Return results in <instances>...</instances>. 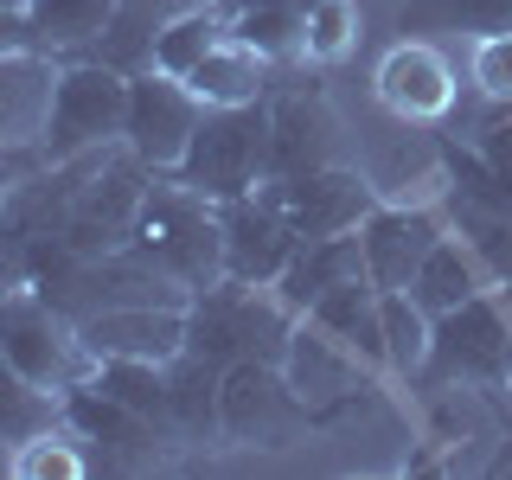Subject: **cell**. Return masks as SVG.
<instances>
[{"mask_svg": "<svg viewBox=\"0 0 512 480\" xmlns=\"http://www.w3.org/2000/svg\"><path fill=\"white\" fill-rule=\"evenodd\" d=\"M288 333H295V308L263 282H231L186 301V352H205V359L231 365V359H276L288 352Z\"/></svg>", "mask_w": 512, "mask_h": 480, "instance_id": "1", "label": "cell"}, {"mask_svg": "<svg viewBox=\"0 0 512 480\" xmlns=\"http://www.w3.org/2000/svg\"><path fill=\"white\" fill-rule=\"evenodd\" d=\"M135 250H148L160 269H167L180 288L205 295V288L224 282V231H218V205L192 186H148L135 218Z\"/></svg>", "mask_w": 512, "mask_h": 480, "instance_id": "2", "label": "cell"}, {"mask_svg": "<svg viewBox=\"0 0 512 480\" xmlns=\"http://www.w3.org/2000/svg\"><path fill=\"white\" fill-rule=\"evenodd\" d=\"M173 180L205 192L212 205L244 199L269 180V109L263 103H237V109H205L192 128V148L173 167Z\"/></svg>", "mask_w": 512, "mask_h": 480, "instance_id": "3", "label": "cell"}, {"mask_svg": "<svg viewBox=\"0 0 512 480\" xmlns=\"http://www.w3.org/2000/svg\"><path fill=\"white\" fill-rule=\"evenodd\" d=\"M128 128V71L103 58H77L58 71L52 122H45V160H77L90 148H109Z\"/></svg>", "mask_w": 512, "mask_h": 480, "instance_id": "4", "label": "cell"}, {"mask_svg": "<svg viewBox=\"0 0 512 480\" xmlns=\"http://www.w3.org/2000/svg\"><path fill=\"white\" fill-rule=\"evenodd\" d=\"M0 352L13 365L45 384V391H71V384H90V359L96 352L84 346L77 320H64L45 295H0Z\"/></svg>", "mask_w": 512, "mask_h": 480, "instance_id": "5", "label": "cell"}, {"mask_svg": "<svg viewBox=\"0 0 512 480\" xmlns=\"http://www.w3.org/2000/svg\"><path fill=\"white\" fill-rule=\"evenodd\" d=\"M218 231H224V276L231 282L276 288V276L301 250V231H295V218H288L276 180H263L256 192H244V199H224L218 205Z\"/></svg>", "mask_w": 512, "mask_h": 480, "instance_id": "6", "label": "cell"}, {"mask_svg": "<svg viewBox=\"0 0 512 480\" xmlns=\"http://www.w3.org/2000/svg\"><path fill=\"white\" fill-rule=\"evenodd\" d=\"M442 384H506L512 372V320L500 301L474 295L461 308L436 314V333H429V365Z\"/></svg>", "mask_w": 512, "mask_h": 480, "instance_id": "7", "label": "cell"}, {"mask_svg": "<svg viewBox=\"0 0 512 480\" xmlns=\"http://www.w3.org/2000/svg\"><path fill=\"white\" fill-rule=\"evenodd\" d=\"M224 436L231 442H288L314 423V410L301 404V391L288 384L276 359H231L224 365Z\"/></svg>", "mask_w": 512, "mask_h": 480, "instance_id": "8", "label": "cell"}, {"mask_svg": "<svg viewBox=\"0 0 512 480\" xmlns=\"http://www.w3.org/2000/svg\"><path fill=\"white\" fill-rule=\"evenodd\" d=\"M199 116H205V103L192 96L186 77H167V71H135L128 77V128H122V141L148 160L154 173H173L186 160Z\"/></svg>", "mask_w": 512, "mask_h": 480, "instance_id": "9", "label": "cell"}, {"mask_svg": "<svg viewBox=\"0 0 512 480\" xmlns=\"http://www.w3.org/2000/svg\"><path fill=\"white\" fill-rule=\"evenodd\" d=\"M282 372H288V384L301 391V404H308L314 416L340 410V404H359V397L372 391V365H365L352 346H340L327 327H314V320L288 333Z\"/></svg>", "mask_w": 512, "mask_h": 480, "instance_id": "10", "label": "cell"}, {"mask_svg": "<svg viewBox=\"0 0 512 480\" xmlns=\"http://www.w3.org/2000/svg\"><path fill=\"white\" fill-rule=\"evenodd\" d=\"M84 346L96 359H180L186 352V308H167V301H135V308H103L90 314L84 327Z\"/></svg>", "mask_w": 512, "mask_h": 480, "instance_id": "11", "label": "cell"}, {"mask_svg": "<svg viewBox=\"0 0 512 480\" xmlns=\"http://www.w3.org/2000/svg\"><path fill=\"white\" fill-rule=\"evenodd\" d=\"M442 244V224L416 205H372L359 218V250H365V276L378 288H410V276L423 269V256Z\"/></svg>", "mask_w": 512, "mask_h": 480, "instance_id": "12", "label": "cell"}, {"mask_svg": "<svg viewBox=\"0 0 512 480\" xmlns=\"http://www.w3.org/2000/svg\"><path fill=\"white\" fill-rule=\"evenodd\" d=\"M288 218H295L301 244H314V237H340V231H359V218L372 212V186L359 180V173L346 167H314V173H295V180H276Z\"/></svg>", "mask_w": 512, "mask_h": 480, "instance_id": "13", "label": "cell"}, {"mask_svg": "<svg viewBox=\"0 0 512 480\" xmlns=\"http://www.w3.org/2000/svg\"><path fill=\"white\" fill-rule=\"evenodd\" d=\"M52 90L58 64L52 52H0V141L7 148H39L45 154V122H52Z\"/></svg>", "mask_w": 512, "mask_h": 480, "instance_id": "14", "label": "cell"}, {"mask_svg": "<svg viewBox=\"0 0 512 480\" xmlns=\"http://www.w3.org/2000/svg\"><path fill=\"white\" fill-rule=\"evenodd\" d=\"M378 96H384V109H397L404 122H429V116H448L455 77H448L436 45L404 39V45H391L384 64H378Z\"/></svg>", "mask_w": 512, "mask_h": 480, "instance_id": "15", "label": "cell"}, {"mask_svg": "<svg viewBox=\"0 0 512 480\" xmlns=\"http://www.w3.org/2000/svg\"><path fill=\"white\" fill-rule=\"evenodd\" d=\"M384 288L372 276H346V282H333L327 295L308 308L314 327H327L340 346H352L365 365H391V352H384Z\"/></svg>", "mask_w": 512, "mask_h": 480, "instance_id": "16", "label": "cell"}, {"mask_svg": "<svg viewBox=\"0 0 512 480\" xmlns=\"http://www.w3.org/2000/svg\"><path fill=\"white\" fill-rule=\"evenodd\" d=\"M192 96H199L205 109H237V103H263V84H269V58L244 45L237 32H224V39L192 64Z\"/></svg>", "mask_w": 512, "mask_h": 480, "instance_id": "17", "label": "cell"}, {"mask_svg": "<svg viewBox=\"0 0 512 480\" xmlns=\"http://www.w3.org/2000/svg\"><path fill=\"white\" fill-rule=\"evenodd\" d=\"M327 141H333V116L308 96H288L269 109V180H295V173L327 167Z\"/></svg>", "mask_w": 512, "mask_h": 480, "instance_id": "18", "label": "cell"}, {"mask_svg": "<svg viewBox=\"0 0 512 480\" xmlns=\"http://www.w3.org/2000/svg\"><path fill=\"white\" fill-rule=\"evenodd\" d=\"M346 276H365V250H359V231H340V237H314V244L295 250V263L276 276V295L288 301L295 314H308L333 282Z\"/></svg>", "mask_w": 512, "mask_h": 480, "instance_id": "19", "label": "cell"}, {"mask_svg": "<svg viewBox=\"0 0 512 480\" xmlns=\"http://www.w3.org/2000/svg\"><path fill=\"white\" fill-rule=\"evenodd\" d=\"M218 397H224V365L218 359H205V352L167 359V423L173 429H186V436H224Z\"/></svg>", "mask_w": 512, "mask_h": 480, "instance_id": "20", "label": "cell"}, {"mask_svg": "<svg viewBox=\"0 0 512 480\" xmlns=\"http://www.w3.org/2000/svg\"><path fill=\"white\" fill-rule=\"evenodd\" d=\"M180 13V0H116V20L103 26V39L90 45V58H103V64H116V71H148L154 64V39H160V26Z\"/></svg>", "mask_w": 512, "mask_h": 480, "instance_id": "21", "label": "cell"}, {"mask_svg": "<svg viewBox=\"0 0 512 480\" xmlns=\"http://www.w3.org/2000/svg\"><path fill=\"white\" fill-rule=\"evenodd\" d=\"M109 20H116V0H26V26L39 52H90Z\"/></svg>", "mask_w": 512, "mask_h": 480, "instance_id": "22", "label": "cell"}, {"mask_svg": "<svg viewBox=\"0 0 512 480\" xmlns=\"http://www.w3.org/2000/svg\"><path fill=\"white\" fill-rule=\"evenodd\" d=\"M224 32H231V13H218V7H205V0H192V7H180L167 26H160V39H154V64H148V71L192 77V64L212 52Z\"/></svg>", "mask_w": 512, "mask_h": 480, "instance_id": "23", "label": "cell"}, {"mask_svg": "<svg viewBox=\"0 0 512 480\" xmlns=\"http://www.w3.org/2000/svg\"><path fill=\"white\" fill-rule=\"evenodd\" d=\"M410 295H416V308H423L429 320L448 314V308H461V301H474V295H480V269H474V256L461 250L455 237H442V244L423 256V269L410 276Z\"/></svg>", "mask_w": 512, "mask_h": 480, "instance_id": "24", "label": "cell"}, {"mask_svg": "<svg viewBox=\"0 0 512 480\" xmlns=\"http://www.w3.org/2000/svg\"><path fill=\"white\" fill-rule=\"evenodd\" d=\"M308 7H314V0H237L231 32L244 45H256L269 64L295 58L301 52V32H308Z\"/></svg>", "mask_w": 512, "mask_h": 480, "instance_id": "25", "label": "cell"}, {"mask_svg": "<svg viewBox=\"0 0 512 480\" xmlns=\"http://www.w3.org/2000/svg\"><path fill=\"white\" fill-rule=\"evenodd\" d=\"M58 423V404H52V391L45 384H32L20 365L0 352V442H32V436H45V429Z\"/></svg>", "mask_w": 512, "mask_h": 480, "instance_id": "26", "label": "cell"}, {"mask_svg": "<svg viewBox=\"0 0 512 480\" xmlns=\"http://www.w3.org/2000/svg\"><path fill=\"white\" fill-rule=\"evenodd\" d=\"M96 391L109 397V404L135 410V416H167V365L154 359H96Z\"/></svg>", "mask_w": 512, "mask_h": 480, "instance_id": "27", "label": "cell"}, {"mask_svg": "<svg viewBox=\"0 0 512 480\" xmlns=\"http://www.w3.org/2000/svg\"><path fill=\"white\" fill-rule=\"evenodd\" d=\"M384 352H391V372H423L429 365V333H436V320L416 308L410 288H384Z\"/></svg>", "mask_w": 512, "mask_h": 480, "instance_id": "28", "label": "cell"}, {"mask_svg": "<svg viewBox=\"0 0 512 480\" xmlns=\"http://www.w3.org/2000/svg\"><path fill=\"white\" fill-rule=\"evenodd\" d=\"M423 26H468V32H506L512 26V0H410L404 32Z\"/></svg>", "mask_w": 512, "mask_h": 480, "instance_id": "29", "label": "cell"}, {"mask_svg": "<svg viewBox=\"0 0 512 480\" xmlns=\"http://www.w3.org/2000/svg\"><path fill=\"white\" fill-rule=\"evenodd\" d=\"M352 39H359V7H352V0H314L308 32H301V52L327 64V58H340Z\"/></svg>", "mask_w": 512, "mask_h": 480, "instance_id": "30", "label": "cell"}, {"mask_svg": "<svg viewBox=\"0 0 512 480\" xmlns=\"http://www.w3.org/2000/svg\"><path fill=\"white\" fill-rule=\"evenodd\" d=\"M461 231L474 237V250L487 256V269L500 282H512V218L500 212H474V205H461Z\"/></svg>", "mask_w": 512, "mask_h": 480, "instance_id": "31", "label": "cell"}, {"mask_svg": "<svg viewBox=\"0 0 512 480\" xmlns=\"http://www.w3.org/2000/svg\"><path fill=\"white\" fill-rule=\"evenodd\" d=\"M474 84L493 96V103H512V26L506 32H480L474 45Z\"/></svg>", "mask_w": 512, "mask_h": 480, "instance_id": "32", "label": "cell"}, {"mask_svg": "<svg viewBox=\"0 0 512 480\" xmlns=\"http://www.w3.org/2000/svg\"><path fill=\"white\" fill-rule=\"evenodd\" d=\"M13 474H84V461H77L71 448H58L52 429H45V436H32L20 455H13Z\"/></svg>", "mask_w": 512, "mask_h": 480, "instance_id": "33", "label": "cell"}, {"mask_svg": "<svg viewBox=\"0 0 512 480\" xmlns=\"http://www.w3.org/2000/svg\"><path fill=\"white\" fill-rule=\"evenodd\" d=\"M39 148H7L0 141V212H7V199H20V186H26V173L39 167Z\"/></svg>", "mask_w": 512, "mask_h": 480, "instance_id": "34", "label": "cell"}, {"mask_svg": "<svg viewBox=\"0 0 512 480\" xmlns=\"http://www.w3.org/2000/svg\"><path fill=\"white\" fill-rule=\"evenodd\" d=\"M26 45H32V26H26V13L0 7V52H26Z\"/></svg>", "mask_w": 512, "mask_h": 480, "instance_id": "35", "label": "cell"}, {"mask_svg": "<svg viewBox=\"0 0 512 480\" xmlns=\"http://www.w3.org/2000/svg\"><path fill=\"white\" fill-rule=\"evenodd\" d=\"M0 474H13V442H0Z\"/></svg>", "mask_w": 512, "mask_h": 480, "instance_id": "36", "label": "cell"}, {"mask_svg": "<svg viewBox=\"0 0 512 480\" xmlns=\"http://www.w3.org/2000/svg\"><path fill=\"white\" fill-rule=\"evenodd\" d=\"M205 7H218V13H237V0H205Z\"/></svg>", "mask_w": 512, "mask_h": 480, "instance_id": "37", "label": "cell"}, {"mask_svg": "<svg viewBox=\"0 0 512 480\" xmlns=\"http://www.w3.org/2000/svg\"><path fill=\"white\" fill-rule=\"evenodd\" d=\"M0 7H13V13H26V0H0Z\"/></svg>", "mask_w": 512, "mask_h": 480, "instance_id": "38", "label": "cell"}, {"mask_svg": "<svg viewBox=\"0 0 512 480\" xmlns=\"http://www.w3.org/2000/svg\"><path fill=\"white\" fill-rule=\"evenodd\" d=\"M506 384H512V372H506Z\"/></svg>", "mask_w": 512, "mask_h": 480, "instance_id": "39", "label": "cell"}]
</instances>
